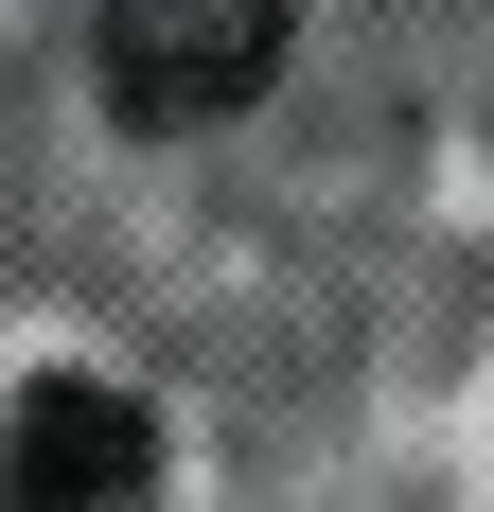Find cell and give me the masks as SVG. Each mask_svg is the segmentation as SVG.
<instances>
[{
	"mask_svg": "<svg viewBox=\"0 0 494 512\" xmlns=\"http://www.w3.org/2000/svg\"><path fill=\"white\" fill-rule=\"evenodd\" d=\"M283 36H300V0H106L89 71H106V106H124L142 142H177V124H230V106L283 71Z\"/></svg>",
	"mask_w": 494,
	"mask_h": 512,
	"instance_id": "1",
	"label": "cell"
},
{
	"mask_svg": "<svg viewBox=\"0 0 494 512\" xmlns=\"http://www.w3.org/2000/svg\"><path fill=\"white\" fill-rule=\"evenodd\" d=\"M142 495H159L142 389H89V371L18 389V424H0V512H142Z\"/></svg>",
	"mask_w": 494,
	"mask_h": 512,
	"instance_id": "2",
	"label": "cell"
}]
</instances>
